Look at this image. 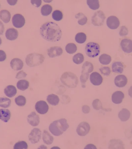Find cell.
I'll use <instances>...</instances> for the list:
<instances>
[{"label":"cell","instance_id":"cell-1","mask_svg":"<svg viewBox=\"0 0 132 149\" xmlns=\"http://www.w3.org/2000/svg\"><path fill=\"white\" fill-rule=\"evenodd\" d=\"M39 33L44 39L53 42L60 40L62 36L60 27L52 22L43 24L40 27Z\"/></svg>","mask_w":132,"mask_h":149},{"label":"cell","instance_id":"cell-2","mask_svg":"<svg viewBox=\"0 0 132 149\" xmlns=\"http://www.w3.org/2000/svg\"><path fill=\"white\" fill-rule=\"evenodd\" d=\"M69 127V125L67 120L62 118L52 123L50 125L49 129L52 134L55 136H59L62 135Z\"/></svg>","mask_w":132,"mask_h":149},{"label":"cell","instance_id":"cell-3","mask_svg":"<svg viewBox=\"0 0 132 149\" xmlns=\"http://www.w3.org/2000/svg\"><path fill=\"white\" fill-rule=\"evenodd\" d=\"M62 83L69 88H75L78 83V79L75 74L71 72H65L62 75Z\"/></svg>","mask_w":132,"mask_h":149},{"label":"cell","instance_id":"cell-4","mask_svg":"<svg viewBox=\"0 0 132 149\" xmlns=\"http://www.w3.org/2000/svg\"><path fill=\"white\" fill-rule=\"evenodd\" d=\"M45 60V58L43 55L32 53L26 56L25 61L28 66L34 67L42 64Z\"/></svg>","mask_w":132,"mask_h":149},{"label":"cell","instance_id":"cell-5","mask_svg":"<svg viewBox=\"0 0 132 149\" xmlns=\"http://www.w3.org/2000/svg\"><path fill=\"white\" fill-rule=\"evenodd\" d=\"M93 65L88 61L85 62L83 65L80 80L83 88L86 87L85 83L88 79L89 74L93 71Z\"/></svg>","mask_w":132,"mask_h":149},{"label":"cell","instance_id":"cell-6","mask_svg":"<svg viewBox=\"0 0 132 149\" xmlns=\"http://www.w3.org/2000/svg\"><path fill=\"white\" fill-rule=\"evenodd\" d=\"M85 52L89 58H93L97 56L100 52V47L97 43L90 42L86 46Z\"/></svg>","mask_w":132,"mask_h":149},{"label":"cell","instance_id":"cell-7","mask_svg":"<svg viewBox=\"0 0 132 149\" xmlns=\"http://www.w3.org/2000/svg\"><path fill=\"white\" fill-rule=\"evenodd\" d=\"M106 16L102 10H99L95 13L92 17V24L95 26H100L104 24Z\"/></svg>","mask_w":132,"mask_h":149},{"label":"cell","instance_id":"cell-8","mask_svg":"<svg viewBox=\"0 0 132 149\" xmlns=\"http://www.w3.org/2000/svg\"><path fill=\"white\" fill-rule=\"evenodd\" d=\"M41 131L38 128H35L31 131L29 135L28 139L30 143L34 144L38 142L41 139Z\"/></svg>","mask_w":132,"mask_h":149},{"label":"cell","instance_id":"cell-9","mask_svg":"<svg viewBox=\"0 0 132 149\" xmlns=\"http://www.w3.org/2000/svg\"><path fill=\"white\" fill-rule=\"evenodd\" d=\"M91 130L89 124L86 122H82L77 127L76 132L78 134L81 136L86 135Z\"/></svg>","mask_w":132,"mask_h":149},{"label":"cell","instance_id":"cell-10","mask_svg":"<svg viewBox=\"0 0 132 149\" xmlns=\"http://www.w3.org/2000/svg\"><path fill=\"white\" fill-rule=\"evenodd\" d=\"M12 23L13 26L15 28H21L25 25V17L21 14H15L12 17Z\"/></svg>","mask_w":132,"mask_h":149},{"label":"cell","instance_id":"cell-11","mask_svg":"<svg viewBox=\"0 0 132 149\" xmlns=\"http://www.w3.org/2000/svg\"><path fill=\"white\" fill-rule=\"evenodd\" d=\"M35 108L37 112L42 115L47 113L49 109V106L43 100L37 102L35 104Z\"/></svg>","mask_w":132,"mask_h":149},{"label":"cell","instance_id":"cell-12","mask_svg":"<svg viewBox=\"0 0 132 149\" xmlns=\"http://www.w3.org/2000/svg\"><path fill=\"white\" fill-rule=\"evenodd\" d=\"M106 24L110 29H115L120 26V21L117 17L112 16L107 19Z\"/></svg>","mask_w":132,"mask_h":149},{"label":"cell","instance_id":"cell-13","mask_svg":"<svg viewBox=\"0 0 132 149\" xmlns=\"http://www.w3.org/2000/svg\"><path fill=\"white\" fill-rule=\"evenodd\" d=\"M121 48L125 53H131L132 52V41L131 39H122L120 43Z\"/></svg>","mask_w":132,"mask_h":149},{"label":"cell","instance_id":"cell-14","mask_svg":"<svg viewBox=\"0 0 132 149\" xmlns=\"http://www.w3.org/2000/svg\"><path fill=\"white\" fill-rule=\"evenodd\" d=\"M90 80L92 84L95 86H99L102 84L103 79L100 73L95 72L91 74Z\"/></svg>","mask_w":132,"mask_h":149},{"label":"cell","instance_id":"cell-15","mask_svg":"<svg viewBox=\"0 0 132 149\" xmlns=\"http://www.w3.org/2000/svg\"><path fill=\"white\" fill-rule=\"evenodd\" d=\"M63 54V49L60 47H50L48 49V54L50 58H54L61 56Z\"/></svg>","mask_w":132,"mask_h":149},{"label":"cell","instance_id":"cell-16","mask_svg":"<svg viewBox=\"0 0 132 149\" xmlns=\"http://www.w3.org/2000/svg\"><path fill=\"white\" fill-rule=\"evenodd\" d=\"M27 120L28 123L32 126H38L40 122L38 115L35 111H32L28 116Z\"/></svg>","mask_w":132,"mask_h":149},{"label":"cell","instance_id":"cell-17","mask_svg":"<svg viewBox=\"0 0 132 149\" xmlns=\"http://www.w3.org/2000/svg\"><path fill=\"white\" fill-rule=\"evenodd\" d=\"M128 80L126 77L123 74L119 75L116 77L114 79V83L116 86L118 87H123L127 84Z\"/></svg>","mask_w":132,"mask_h":149},{"label":"cell","instance_id":"cell-18","mask_svg":"<svg viewBox=\"0 0 132 149\" xmlns=\"http://www.w3.org/2000/svg\"><path fill=\"white\" fill-rule=\"evenodd\" d=\"M18 36V31L14 28H9L6 31V37L8 40H15L17 38Z\"/></svg>","mask_w":132,"mask_h":149},{"label":"cell","instance_id":"cell-19","mask_svg":"<svg viewBox=\"0 0 132 149\" xmlns=\"http://www.w3.org/2000/svg\"><path fill=\"white\" fill-rule=\"evenodd\" d=\"M124 97V95L123 92L121 91H116L114 92L112 96V101L113 103L119 104L121 103Z\"/></svg>","mask_w":132,"mask_h":149},{"label":"cell","instance_id":"cell-20","mask_svg":"<svg viewBox=\"0 0 132 149\" xmlns=\"http://www.w3.org/2000/svg\"><path fill=\"white\" fill-rule=\"evenodd\" d=\"M10 66L12 69L15 71H19L23 68V63L21 59L14 58L10 62Z\"/></svg>","mask_w":132,"mask_h":149},{"label":"cell","instance_id":"cell-21","mask_svg":"<svg viewBox=\"0 0 132 149\" xmlns=\"http://www.w3.org/2000/svg\"><path fill=\"white\" fill-rule=\"evenodd\" d=\"M109 149H124V144L119 139H113L110 142Z\"/></svg>","mask_w":132,"mask_h":149},{"label":"cell","instance_id":"cell-22","mask_svg":"<svg viewBox=\"0 0 132 149\" xmlns=\"http://www.w3.org/2000/svg\"><path fill=\"white\" fill-rule=\"evenodd\" d=\"M4 93L8 97L12 98L16 95L17 90L16 88L13 85H10L4 89Z\"/></svg>","mask_w":132,"mask_h":149},{"label":"cell","instance_id":"cell-23","mask_svg":"<svg viewBox=\"0 0 132 149\" xmlns=\"http://www.w3.org/2000/svg\"><path fill=\"white\" fill-rule=\"evenodd\" d=\"M131 113L126 109H123L119 112L118 116L119 118L122 122H126L128 120L130 117Z\"/></svg>","mask_w":132,"mask_h":149},{"label":"cell","instance_id":"cell-24","mask_svg":"<svg viewBox=\"0 0 132 149\" xmlns=\"http://www.w3.org/2000/svg\"><path fill=\"white\" fill-rule=\"evenodd\" d=\"M11 113L8 109H0V119L6 123H7L10 119Z\"/></svg>","mask_w":132,"mask_h":149},{"label":"cell","instance_id":"cell-25","mask_svg":"<svg viewBox=\"0 0 132 149\" xmlns=\"http://www.w3.org/2000/svg\"><path fill=\"white\" fill-rule=\"evenodd\" d=\"M112 69L113 73L121 74L124 71V65L120 62H114L112 64Z\"/></svg>","mask_w":132,"mask_h":149},{"label":"cell","instance_id":"cell-26","mask_svg":"<svg viewBox=\"0 0 132 149\" xmlns=\"http://www.w3.org/2000/svg\"><path fill=\"white\" fill-rule=\"evenodd\" d=\"M42 139L44 143L48 145L51 144L53 142L54 140V137L46 130H44Z\"/></svg>","mask_w":132,"mask_h":149},{"label":"cell","instance_id":"cell-27","mask_svg":"<svg viewBox=\"0 0 132 149\" xmlns=\"http://www.w3.org/2000/svg\"><path fill=\"white\" fill-rule=\"evenodd\" d=\"M47 100L48 103L54 106H56L58 105L60 101L58 96L53 94L48 95L47 96Z\"/></svg>","mask_w":132,"mask_h":149},{"label":"cell","instance_id":"cell-28","mask_svg":"<svg viewBox=\"0 0 132 149\" xmlns=\"http://www.w3.org/2000/svg\"><path fill=\"white\" fill-rule=\"evenodd\" d=\"M11 15L8 10H2L0 12V18L4 23H7L10 21Z\"/></svg>","mask_w":132,"mask_h":149},{"label":"cell","instance_id":"cell-29","mask_svg":"<svg viewBox=\"0 0 132 149\" xmlns=\"http://www.w3.org/2000/svg\"><path fill=\"white\" fill-rule=\"evenodd\" d=\"M30 83L26 80H20L17 83V86L19 89L24 91L28 89L29 87Z\"/></svg>","mask_w":132,"mask_h":149},{"label":"cell","instance_id":"cell-30","mask_svg":"<svg viewBox=\"0 0 132 149\" xmlns=\"http://www.w3.org/2000/svg\"><path fill=\"white\" fill-rule=\"evenodd\" d=\"M99 61L102 65H109L111 62V58L109 55L103 54L101 55L99 58Z\"/></svg>","mask_w":132,"mask_h":149},{"label":"cell","instance_id":"cell-31","mask_svg":"<svg viewBox=\"0 0 132 149\" xmlns=\"http://www.w3.org/2000/svg\"><path fill=\"white\" fill-rule=\"evenodd\" d=\"M52 11V7L49 4H45L41 8V13L42 16H49Z\"/></svg>","mask_w":132,"mask_h":149},{"label":"cell","instance_id":"cell-32","mask_svg":"<svg viewBox=\"0 0 132 149\" xmlns=\"http://www.w3.org/2000/svg\"><path fill=\"white\" fill-rule=\"evenodd\" d=\"M75 17L76 19H78V22L80 25H84L87 22V17L82 13H79L76 14Z\"/></svg>","mask_w":132,"mask_h":149},{"label":"cell","instance_id":"cell-33","mask_svg":"<svg viewBox=\"0 0 132 149\" xmlns=\"http://www.w3.org/2000/svg\"><path fill=\"white\" fill-rule=\"evenodd\" d=\"M87 3L91 9L96 10L100 8V2L98 0H88Z\"/></svg>","mask_w":132,"mask_h":149},{"label":"cell","instance_id":"cell-34","mask_svg":"<svg viewBox=\"0 0 132 149\" xmlns=\"http://www.w3.org/2000/svg\"><path fill=\"white\" fill-rule=\"evenodd\" d=\"M86 35L82 32L79 33L75 37V40L77 43L79 44L84 43L86 41Z\"/></svg>","mask_w":132,"mask_h":149},{"label":"cell","instance_id":"cell-35","mask_svg":"<svg viewBox=\"0 0 132 149\" xmlns=\"http://www.w3.org/2000/svg\"><path fill=\"white\" fill-rule=\"evenodd\" d=\"M11 101L6 97H0V107L4 108H8L10 106Z\"/></svg>","mask_w":132,"mask_h":149},{"label":"cell","instance_id":"cell-36","mask_svg":"<svg viewBox=\"0 0 132 149\" xmlns=\"http://www.w3.org/2000/svg\"><path fill=\"white\" fill-rule=\"evenodd\" d=\"M66 51L70 54H73L76 52L77 47L75 44L73 43H68L65 47Z\"/></svg>","mask_w":132,"mask_h":149},{"label":"cell","instance_id":"cell-37","mask_svg":"<svg viewBox=\"0 0 132 149\" xmlns=\"http://www.w3.org/2000/svg\"><path fill=\"white\" fill-rule=\"evenodd\" d=\"M84 56L82 54L79 53L75 55L73 58V61L76 64L82 63L84 61Z\"/></svg>","mask_w":132,"mask_h":149},{"label":"cell","instance_id":"cell-38","mask_svg":"<svg viewBox=\"0 0 132 149\" xmlns=\"http://www.w3.org/2000/svg\"><path fill=\"white\" fill-rule=\"evenodd\" d=\"M52 17L53 19L55 21H60L63 18V13L60 10H55L52 13Z\"/></svg>","mask_w":132,"mask_h":149},{"label":"cell","instance_id":"cell-39","mask_svg":"<svg viewBox=\"0 0 132 149\" xmlns=\"http://www.w3.org/2000/svg\"><path fill=\"white\" fill-rule=\"evenodd\" d=\"M15 103L20 107L25 106L26 104V98L23 95H19L15 98Z\"/></svg>","mask_w":132,"mask_h":149},{"label":"cell","instance_id":"cell-40","mask_svg":"<svg viewBox=\"0 0 132 149\" xmlns=\"http://www.w3.org/2000/svg\"><path fill=\"white\" fill-rule=\"evenodd\" d=\"M28 148L27 143L25 141H20L15 144L14 149H27Z\"/></svg>","mask_w":132,"mask_h":149},{"label":"cell","instance_id":"cell-41","mask_svg":"<svg viewBox=\"0 0 132 149\" xmlns=\"http://www.w3.org/2000/svg\"><path fill=\"white\" fill-rule=\"evenodd\" d=\"M93 108L96 110H99L102 109V104L100 101L98 99L94 100L92 102Z\"/></svg>","mask_w":132,"mask_h":149},{"label":"cell","instance_id":"cell-42","mask_svg":"<svg viewBox=\"0 0 132 149\" xmlns=\"http://www.w3.org/2000/svg\"><path fill=\"white\" fill-rule=\"evenodd\" d=\"M100 70L101 73L105 76H109L111 73V70L109 67H104L101 68Z\"/></svg>","mask_w":132,"mask_h":149},{"label":"cell","instance_id":"cell-43","mask_svg":"<svg viewBox=\"0 0 132 149\" xmlns=\"http://www.w3.org/2000/svg\"><path fill=\"white\" fill-rule=\"evenodd\" d=\"M129 33V31L127 28L125 26L121 27L119 34L120 36H127Z\"/></svg>","mask_w":132,"mask_h":149},{"label":"cell","instance_id":"cell-44","mask_svg":"<svg viewBox=\"0 0 132 149\" xmlns=\"http://www.w3.org/2000/svg\"><path fill=\"white\" fill-rule=\"evenodd\" d=\"M27 75V74L23 70H21L17 74L15 78L17 79H19L25 78Z\"/></svg>","mask_w":132,"mask_h":149},{"label":"cell","instance_id":"cell-45","mask_svg":"<svg viewBox=\"0 0 132 149\" xmlns=\"http://www.w3.org/2000/svg\"><path fill=\"white\" fill-rule=\"evenodd\" d=\"M6 58V54L3 50H0V62H3Z\"/></svg>","mask_w":132,"mask_h":149},{"label":"cell","instance_id":"cell-46","mask_svg":"<svg viewBox=\"0 0 132 149\" xmlns=\"http://www.w3.org/2000/svg\"><path fill=\"white\" fill-rule=\"evenodd\" d=\"M31 3L32 4L33 6H34L37 8H38L40 6L42 3V1L41 0L39 1H31Z\"/></svg>","mask_w":132,"mask_h":149},{"label":"cell","instance_id":"cell-47","mask_svg":"<svg viewBox=\"0 0 132 149\" xmlns=\"http://www.w3.org/2000/svg\"><path fill=\"white\" fill-rule=\"evenodd\" d=\"M82 111L84 113H89L91 111V108L87 105H84L82 107Z\"/></svg>","mask_w":132,"mask_h":149},{"label":"cell","instance_id":"cell-48","mask_svg":"<svg viewBox=\"0 0 132 149\" xmlns=\"http://www.w3.org/2000/svg\"><path fill=\"white\" fill-rule=\"evenodd\" d=\"M4 26L3 23L0 21V35L3 34L4 31Z\"/></svg>","mask_w":132,"mask_h":149},{"label":"cell","instance_id":"cell-49","mask_svg":"<svg viewBox=\"0 0 132 149\" xmlns=\"http://www.w3.org/2000/svg\"><path fill=\"white\" fill-rule=\"evenodd\" d=\"M85 149H97L96 146H95L93 144H88L84 148Z\"/></svg>","mask_w":132,"mask_h":149},{"label":"cell","instance_id":"cell-50","mask_svg":"<svg viewBox=\"0 0 132 149\" xmlns=\"http://www.w3.org/2000/svg\"><path fill=\"white\" fill-rule=\"evenodd\" d=\"M8 3L10 6H14L17 3V1H7Z\"/></svg>","mask_w":132,"mask_h":149},{"label":"cell","instance_id":"cell-51","mask_svg":"<svg viewBox=\"0 0 132 149\" xmlns=\"http://www.w3.org/2000/svg\"><path fill=\"white\" fill-rule=\"evenodd\" d=\"M2 43V40L1 38H0V45H1Z\"/></svg>","mask_w":132,"mask_h":149},{"label":"cell","instance_id":"cell-52","mask_svg":"<svg viewBox=\"0 0 132 149\" xmlns=\"http://www.w3.org/2000/svg\"><path fill=\"white\" fill-rule=\"evenodd\" d=\"M0 6H1V5H0Z\"/></svg>","mask_w":132,"mask_h":149}]
</instances>
